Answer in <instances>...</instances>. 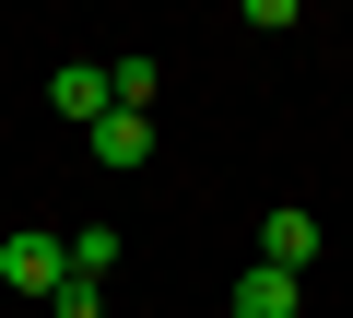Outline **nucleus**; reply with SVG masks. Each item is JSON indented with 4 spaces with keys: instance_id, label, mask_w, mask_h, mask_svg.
I'll return each mask as SVG.
<instances>
[{
    "instance_id": "nucleus-1",
    "label": "nucleus",
    "mask_w": 353,
    "mask_h": 318,
    "mask_svg": "<svg viewBox=\"0 0 353 318\" xmlns=\"http://www.w3.org/2000/svg\"><path fill=\"white\" fill-rule=\"evenodd\" d=\"M0 283L48 306V295L71 283V236H0Z\"/></svg>"
},
{
    "instance_id": "nucleus-2",
    "label": "nucleus",
    "mask_w": 353,
    "mask_h": 318,
    "mask_svg": "<svg viewBox=\"0 0 353 318\" xmlns=\"http://www.w3.org/2000/svg\"><path fill=\"white\" fill-rule=\"evenodd\" d=\"M48 106H59V118H83V130H94V118H106V106H118V83H106V59H59V71H48Z\"/></svg>"
},
{
    "instance_id": "nucleus-3",
    "label": "nucleus",
    "mask_w": 353,
    "mask_h": 318,
    "mask_svg": "<svg viewBox=\"0 0 353 318\" xmlns=\"http://www.w3.org/2000/svg\"><path fill=\"white\" fill-rule=\"evenodd\" d=\"M306 259H318V212H294V201L259 212V271H294L306 283Z\"/></svg>"
},
{
    "instance_id": "nucleus-4",
    "label": "nucleus",
    "mask_w": 353,
    "mask_h": 318,
    "mask_svg": "<svg viewBox=\"0 0 353 318\" xmlns=\"http://www.w3.org/2000/svg\"><path fill=\"white\" fill-rule=\"evenodd\" d=\"M224 318H306V283L248 259V271H236V295H224Z\"/></svg>"
},
{
    "instance_id": "nucleus-5",
    "label": "nucleus",
    "mask_w": 353,
    "mask_h": 318,
    "mask_svg": "<svg viewBox=\"0 0 353 318\" xmlns=\"http://www.w3.org/2000/svg\"><path fill=\"white\" fill-rule=\"evenodd\" d=\"M94 166H118V177L153 166V118H141V106H106V118H94Z\"/></svg>"
},
{
    "instance_id": "nucleus-6",
    "label": "nucleus",
    "mask_w": 353,
    "mask_h": 318,
    "mask_svg": "<svg viewBox=\"0 0 353 318\" xmlns=\"http://www.w3.org/2000/svg\"><path fill=\"white\" fill-rule=\"evenodd\" d=\"M71 271L106 283V271H118V224H71Z\"/></svg>"
},
{
    "instance_id": "nucleus-7",
    "label": "nucleus",
    "mask_w": 353,
    "mask_h": 318,
    "mask_svg": "<svg viewBox=\"0 0 353 318\" xmlns=\"http://www.w3.org/2000/svg\"><path fill=\"white\" fill-rule=\"evenodd\" d=\"M106 83H118V106H141V118H153V83H165V71L130 48V59H106Z\"/></svg>"
},
{
    "instance_id": "nucleus-8",
    "label": "nucleus",
    "mask_w": 353,
    "mask_h": 318,
    "mask_svg": "<svg viewBox=\"0 0 353 318\" xmlns=\"http://www.w3.org/2000/svg\"><path fill=\"white\" fill-rule=\"evenodd\" d=\"M48 318H106V283H83V271H71V283L48 295Z\"/></svg>"
}]
</instances>
